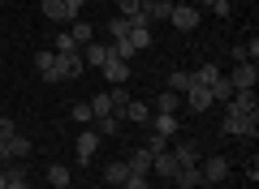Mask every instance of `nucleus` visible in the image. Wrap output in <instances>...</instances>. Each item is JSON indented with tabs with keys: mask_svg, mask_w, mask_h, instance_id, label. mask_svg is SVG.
<instances>
[{
	"mask_svg": "<svg viewBox=\"0 0 259 189\" xmlns=\"http://www.w3.org/2000/svg\"><path fill=\"white\" fill-rule=\"evenodd\" d=\"M221 134H229V138H255L259 134V112H229V108H225Z\"/></svg>",
	"mask_w": 259,
	"mask_h": 189,
	"instance_id": "nucleus-1",
	"label": "nucleus"
},
{
	"mask_svg": "<svg viewBox=\"0 0 259 189\" xmlns=\"http://www.w3.org/2000/svg\"><path fill=\"white\" fill-rule=\"evenodd\" d=\"M199 172H203V185H221L229 176V159L225 155H207V159H199Z\"/></svg>",
	"mask_w": 259,
	"mask_h": 189,
	"instance_id": "nucleus-2",
	"label": "nucleus"
},
{
	"mask_svg": "<svg viewBox=\"0 0 259 189\" xmlns=\"http://www.w3.org/2000/svg\"><path fill=\"white\" fill-rule=\"evenodd\" d=\"M182 95H186V108H190L194 116H203V112L216 103V99H212V90H207V86H199V82H190V86H186Z\"/></svg>",
	"mask_w": 259,
	"mask_h": 189,
	"instance_id": "nucleus-3",
	"label": "nucleus"
},
{
	"mask_svg": "<svg viewBox=\"0 0 259 189\" xmlns=\"http://www.w3.org/2000/svg\"><path fill=\"white\" fill-rule=\"evenodd\" d=\"M30 155V138L26 134H9V138H0V159L9 163V159H26Z\"/></svg>",
	"mask_w": 259,
	"mask_h": 189,
	"instance_id": "nucleus-4",
	"label": "nucleus"
},
{
	"mask_svg": "<svg viewBox=\"0 0 259 189\" xmlns=\"http://www.w3.org/2000/svg\"><path fill=\"white\" fill-rule=\"evenodd\" d=\"M168 22H173L182 35H190V30L199 26V9H194V5H182V0H173V13H168Z\"/></svg>",
	"mask_w": 259,
	"mask_h": 189,
	"instance_id": "nucleus-5",
	"label": "nucleus"
},
{
	"mask_svg": "<svg viewBox=\"0 0 259 189\" xmlns=\"http://www.w3.org/2000/svg\"><path fill=\"white\" fill-rule=\"evenodd\" d=\"M255 82H259V65H255V60L233 65V78H229V86H233V90H255Z\"/></svg>",
	"mask_w": 259,
	"mask_h": 189,
	"instance_id": "nucleus-6",
	"label": "nucleus"
},
{
	"mask_svg": "<svg viewBox=\"0 0 259 189\" xmlns=\"http://www.w3.org/2000/svg\"><path fill=\"white\" fill-rule=\"evenodd\" d=\"M168 151H173L177 168H190V163L203 159V151H199V142H168Z\"/></svg>",
	"mask_w": 259,
	"mask_h": 189,
	"instance_id": "nucleus-7",
	"label": "nucleus"
},
{
	"mask_svg": "<svg viewBox=\"0 0 259 189\" xmlns=\"http://www.w3.org/2000/svg\"><path fill=\"white\" fill-rule=\"evenodd\" d=\"M95 151H100V134L95 129H78V159H95Z\"/></svg>",
	"mask_w": 259,
	"mask_h": 189,
	"instance_id": "nucleus-8",
	"label": "nucleus"
},
{
	"mask_svg": "<svg viewBox=\"0 0 259 189\" xmlns=\"http://www.w3.org/2000/svg\"><path fill=\"white\" fill-rule=\"evenodd\" d=\"M121 120H134V125H147V120H151V103H143V99H130L125 108H121Z\"/></svg>",
	"mask_w": 259,
	"mask_h": 189,
	"instance_id": "nucleus-9",
	"label": "nucleus"
},
{
	"mask_svg": "<svg viewBox=\"0 0 259 189\" xmlns=\"http://www.w3.org/2000/svg\"><path fill=\"white\" fill-rule=\"evenodd\" d=\"M151 129H156L160 138H168V142H173L182 125H177V116H173V112H156V116H151Z\"/></svg>",
	"mask_w": 259,
	"mask_h": 189,
	"instance_id": "nucleus-10",
	"label": "nucleus"
},
{
	"mask_svg": "<svg viewBox=\"0 0 259 189\" xmlns=\"http://www.w3.org/2000/svg\"><path fill=\"white\" fill-rule=\"evenodd\" d=\"M108 60H112V56H108V43H95V39H91V43L82 47V65H95V69H104Z\"/></svg>",
	"mask_w": 259,
	"mask_h": 189,
	"instance_id": "nucleus-11",
	"label": "nucleus"
},
{
	"mask_svg": "<svg viewBox=\"0 0 259 189\" xmlns=\"http://www.w3.org/2000/svg\"><path fill=\"white\" fill-rule=\"evenodd\" d=\"M173 185H182V189H199V185H203V172H199V163H190V168H177V172H173Z\"/></svg>",
	"mask_w": 259,
	"mask_h": 189,
	"instance_id": "nucleus-12",
	"label": "nucleus"
},
{
	"mask_svg": "<svg viewBox=\"0 0 259 189\" xmlns=\"http://www.w3.org/2000/svg\"><path fill=\"white\" fill-rule=\"evenodd\" d=\"M151 172H156V176H164V180H173V172H177L173 151H160V155H151Z\"/></svg>",
	"mask_w": 259,
	"mask_h": 189,
	"instance_id": "nucleus-13",
	"label": "nucleus"
},
{
	"mask_svg": "<svg viewBox=\"0 0 259 189\" xmlns=\"http://www.w3.org/2000/svg\"><path fill=\"white\" fill-rule=\"evenodd\" d=\"M104 78H108V86H125L130 82V60H108L104 65Z\"/></svg>",
	"mask_w": 259,
	"mask_h": 189,
	"instance_id": "nucleus-14",
	"label": "nucleus"
},
{
	"mask_svg": "<svg viewBox=\"0 0 259 189\" xmlns=\"http://www.w3.org/2000/svg\"><path fill=\"white\" fill-rule=\"evenodd\" d=\"M125 168L134 172V176H147V172H151V151H147V146H139V151L125 159Z\"/></svg>",
	"mask_w": 259,
	"mask_h": 189,
	"instance_id": "nucleus-15",
	"label": "nucleus"
},
{
	"mask_svg": "<svg viewBox=\"0 0 259 189\" xmlns=\"http://www.w3.org/2000/svg\"><path fill=\"white\" fill-rule=\"evenodd\" d=\"M39 73H44V82H61V69H56V52H39L35 56Z\"/></svg>",
	"mask_w": 259,
	"mask_h": 189,
	"instance_id": "nucleus-16",
	"label": "nucleus"
},
{
	"mask_svg": "<svg viewBox=\"0 0 259 189\" xmlns=\"http://www.w3.org/2000/svg\"><path fill=\"white\" fill-rule=\"evenodd\" d=\"M177 108H182V95L177 90H160L156 103H151V112H173V116H177Z\"/></svg>",
	"mask_w": 259,
	"mask_h": 189,
	"instance_id": "nucleus-17",
	"label": "nucleus"
},
{
	"mask_svg": "<svg viewBox=\"0 0 259 189\" xmlns=\"http://www.w3.org/2000/svg\"><path fill=\"white\" fill-rule=\"evenodd\" d=\"M229 112H259V103H255V90H233Z\"/></svg>",
	"mask_w": 259,
	"mask_h": 189,
	"instance_id": "nucleus-18",
	"label": "nucleus"
},
{
	"mask_svg": "<svg viewBox=\"0 0 259 189\" xmlns=\"http://www.w3.org/2000/svg\"><path fill=\"white\" fill-rule=\"evenodd\" d=\"M130 47L134 52H147L151 47V26H130Z\"/></svg>",
	"mask_w": 259,
	"mask_h": 189,
	"instance_id": "nucleus-19",
	"label": "nucleus"
},
{
	"mask_svg": "<svg viewBox=\"0 0 259 189\" xmlns=\"http://www.w3.org/2000/svg\"><path fill=\"white\" fill-rule=\"evenodd\" d=\"M48 185L52 189H69V168H65V163H48Z\"/></svg>",
	"mask_w": 259,
	"mask_h": 189,
	"instance_id": "nucleus-20",
	"label": "nucleus"
},
{
	"mask_svg": "<svg viewBox=\"0 0 259 189\" xmlns=\"http://www.w3.org/2000/svg\"><path fill=\"white\" fill-rule=\"evenodd\" d=\"M147 9L151 22H168V13H173V0H151V5H143Z\"/></svg>",
	"mask_w": 259,
	"mask_h": 189,
	"instance_id": "nucleus-21",
	"label": "nucleus"
},
{
	"mask_svg": "<svg viewBox=\"0 0 259 189\" xmlns=\"http://www.w3.org/2000/svg\"><path fill=\"white\" fill-rule=\"evenodd\" d=\"M108 56H112V60H134L139 52L130 47V39H112V43H108Z\"/></svg>",
	"mask_w": 259,
	"mask_h": 189,
	"instance_id": "nucleus-22",
	"label": "nucleus"
},
{
	"mask_svg": "<svg viewBox=\"0 0 259 189\" xmlns=\"http://www.w3.org/2000/svg\"><path fill=\"white\" fill-rule=\"evenodd\" d=\"M44 18H48V22H69L65 0H44Z\"/></svg>",
	"mask_w": 259,
	"mask_h": 189,
	"instance_id": "nucleus-23",
	"label": "nucleus"
},
{
	"mask_svg": "<svg viewBox=\"0 0 259 189\" xmlns=\"http://www.w3.org/2000/svg\"><path fill=\"white\" fill-rule=\"evenodd\" d=\"M69 39H74L78 47H87L95 39V26H87V22H74V26H69Z\"/></svg>",
	"mask_w": 259,
	"mask_h": 189,
	"instance_id": "nucleus-24",
	"label": "nucleus"
},
{
	"mask_svg": "<svg viewBox=\"0 0 259 189\" xmlns=\"http://www.w3.org/2000/svg\"><path fill=\"white\" fill-rule=\"evenodd\" d=\"M117 125H121V116H95V120H91V129H95L100 138H112V134H117Z\"/></svg>",
	"mask_w": 259,
	"mask_h": 189,
	"instance_id": "nucleus-25",
	"label": "nucleus"
},
{
	"mask_svg": "<svg viewBox=\"0 0 259 189\" xmlns=\"http://www.w3.org/2000/svg\"><path fill=\"white\" fill-rule=\"evenodd\" d=\"M125 176H130L125 163H108V168H104V180H108V185H125Z\"/></svg>",
	"mask_w": 259,
	"mask_h": 189,
	"instance_id": "nucleus-26",
	"label": "nucleus"
},
{
	"mask_svg": "<svg viewBox=\"0 0 259 189\" xmlns=\"http://www.w3.org/2000/svg\"><path fill=\"white\" fill-rule=\"evenodd\" d=\"M87 103H91V116H117L108 95H95V99H87Z\"/></svg>",
	"mask_w": 259,
	"mask_h": 189,
	"instance_id": "nucleus-27",
	"label": "nucleus"
},
{
	"mask_svg": "<svg viewBox=\"0 0 259 189\" xmlns=\"http://www.w3.org/2000/svg\"><path fill=\"white\" fill-rule=\"evenodd\" d=\"M190 82H194V73H186V69H173V73H168V90H177V95H182Z\"/></svg>",
	"mask_w": 259,
	"mask_h": 189,
	"instance_id": "nucleus-28",
	"label": "nucleus"
},
{
	"mask_svg": "<svg viewBox=\"0 0 259 189\" xmlns=\"http://www.w3.org/2000/svg\"><path fill=\"white\" fill-rule=\"evenodd\" d=\"M108 99H112V112H117V116H121V108H125V103L134 99V95H130L125 86H112V90H108Z\"/></svg>",
	"mask_w": 259,
	"mask_h": 189,
	"instance_id": "nucleus-29",
	"label": "nucleus"
},
{
	"mask_svg": "<svg viewBox=\"0 0 259 189\" xmlns=\"http://www.w3.org/2000/svg\"><path fill=\"white\" fill-rule=\"evenodd\" d=\"M207 90H212V99H225V103L233 99V86H229V78H216V82H212Z\"/></svg>",
	"mask_w": 259,
	"mask_h": 189,
	"instance_id": "nucleus-30",
	"label": "nucleus"
},
{
	"mask_svg": "<svg viewBox=\"0 0 259 189\" xmlns=\"http://www.w3.org/2000/svg\"><path fill=\"white\" fill-rule=\"evenodd\" d=\"M216 78H225V73H221V69H216V65H203V69L194 73V82H199V86H212V82H216Z\"/></svg>",
	"mask_w": 259,
	"mask_h": 189,
	"instance_id": "nucleus-31",
	"label": "nucleus"
},
{
	"mask_svg": "<svg viewBox=\"0 0 259 189\" xmlns=\"http://www.w3.org/2000/svg\"><path fill=\"white\" fill-rule=\"evenodd\" d=\"M74 120H78V129H87V125H91V103H74Z\"/></svg>",
	"mask_w": 259,
	"mask_h": 189,
	"instance_id": "nucleus-32",
	"label": "nucleus"
},
{
	"mask_svg": "<svg viewBox=\"0 0 259 189\" xmlns=\"http://www.w3.org/2000/svg\"><path fill=\"white\" fill-rule=\"evenodd\" d=\"M52 52H56V56H69V52H78V43L69 39V30H65V35L56 39V47H52Z\"/></svg>",
	"mask_w": 259,
	"mask_h": 189,
	"instance_id": "nucleus-33",
	"label": "nucleus"
},
{
	"mask_svg": "<svg viewBox=\"0 0 259 189\" xmlns=\"http://www.w3.org/2000/svg\"><path fill=\"white\" fill-rule=\"evenodd\" d=\"M108 35H112V39H130V22H125V18H112Z\"/></svg>",
	"mask_w": 259,
	"mask_h": 189,
	"instance_id": "nucleus-34",
	"label": "nucleus"
},
{
	"mask_svg": "<svg viewBox=\"0 0 259 189\" xmlns=\"http://www.w3.org/2000/svg\"><path fill=\"white\" fill-rule=\"evenodd\" d=\"M117 9H121V18H134L143 9V0H117Z\"/></svg>",
	"mask_w": 259,
	"mask_h": 189,
	"instance_id": "nucleus-35",
	"label": "nucleus"
},
{
	"mask_svg": "<svg viewBox=\"0 0 259 189\" xmlns=\"http://www.w3.org/2000/svg\"><path fill=\"white\" fill-rule=\"evenodd\" d=\"M147 151H151V155H160V151H168V138H160V134H151V138H147Z\"/></svg>",
	"mask_w": 259,
	"mask_h": 189,
	"instance_id": "nucleus-36",
	"label": "nucleus"
},
{
	"mask_svg": "<svg viewBox=\"0 0 259 189\" xmlns=\"http://www.w3.org/2000/svg\"><path fill=\"white\" fill-rule=\"evenodd\" d=\"M130 22V26H151V18H147V9H139V13H134V18H125Z\"/></svg>",
	"mask_w": 259,
	"mask_h": 189,
	"instance_id": "nucleus-37",
	"label": "nucleus"
},
{
	"mask_svg": "<svg viewBox=\"0 0 259 189\" xmlns=\"http://www.w3.org/2000/svg\"><path fill=\"white\" fill-rule=\"evenodd\" d=\"M125 189H147V176H134V172H130V176H125Z\"/></svg>",
	"mask_w": 259,
	"mask_h": 189,
	"instance_id": "nucleus-38",
	"label": "nucleus"
},
{
	"mask_svg": "<svg viewBox=\"0 0 259 189\" xmlns=\"http://www.w3.org/2000/svg\"><path fill=\"white\" fill-rule=\"evenodd\" d=\"M87 0H65V9H69V22H78V9H82Z\"/></svg>",
	"mask_w": 259,
	"mask_h": 189,
	"instance_id": "nucleus-39",
	"label": "nucleus"
},
{
	"mask_svg": "<svg viewBox=\"0 0 259 189\" xmlns=\"http://www.w3.org/2000/svg\"><path fill=\"white\" fill-rule=\"evenodd\" d=\"M9 134H18V125H13L9 116H0V138H9Z\"/></svg>",
	"mask_w": 259,
	"mask_h": 189,
	"instance_id": "nucleus-40",
	"label": "nucleus"
},
{
	"mask_svg": "<svg viewBox=\"0 0 259 189\" xmlns=\"http://www.w3.org/2000/svg\"><path fill=\"white\" fill-rule=\"evenodd\" d=\"M212 9H216V18H229V9H233V5H229V0H216Z\"/></svg>",
	"mask_w": 259,
	"mask_h": 189,
	"instance_id": "nucleus-41",
	"label": "nucleus"
},
{
	"mask_svg": "<svg viewBox=\"0 0 259 189\" xmlns=\"http://www.w3.org/2000/svg\"><path fill=\"white\" fill-rule=\"evenodd\" d=\"M5 189H35V185H26V180H9Z\"/></svg>",
	"mask_w": 259,
	"mask_h": 189,
	"instance_id": "nucleus-42",
	"label": "nucleus"
},
{
	"mask_svg": "<svg viewBox=\"0 0 259 189\" xmlns=\"http://www.w3.org/2000/svg\"><path fill=\"white\" fill-rule=\"evenodd\" d=\"M216 0H194V9H212Z\"/></svg>",
	"mask_w": 259,
	"mask_h": 189,
	"instance_id": "nucleus-43",
	"label": "nucleus"
},
{
	"mask_svg": "<svg viewBox=\"0 0 259 189\" xmlns=\"http://www.w3.org/2000/svg\"><path fill=\"white\" fill-rule=\"evenodd\" d=\"M5 185H9V176H5V168H0V189H5Z\"/></svg>",
	"mask_w": 259,
	"mask_h": 189,
	"instance_id": "nucleus-44",
	"label": "nucleus"
}]
</instances>
